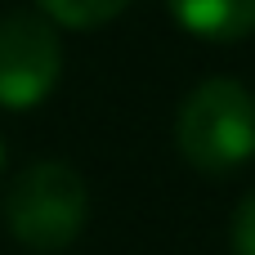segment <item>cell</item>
Returning a JSON list of instances; mask_svg holds the SVG:
<instances>
[{
    "instance_id": "1",
    "label": "cell",
    "mask_w": 255,
    "mask_h": 255,
    "mask_svg": "<svg viewBox=\"0 0 255 255\" xmlns=\"http://www.w3.org/2000/svg\"><path fill=\"white\" fill-rule=\"evenodd\" d=\"M175 148L197 175H233L255 157V94L238 76H206L175 117Z\"/></svg>"
},
{
    "instance_id": "2",
    "label": "cell",
    "mask_w": 255,
    "mask_h": 255,
    "mask_svg": "<svg viewBox=\"0 0 255 255\" xmlns=\"http://www.w3.org/2000/svg\"><path fill=\"white\" fill-rule=\"evenodd\" d=\"M0 215L18 247H27L31 255H58L85 233L90 193L81 170H72L67 161H36L13 175Z\"/></svg>"
},
{
    "instance_id": "3",
    "label": "cell",
    "mask_w": 255,
    "mask_h": 255,
    "mask_svg": "<svg viewBox=\"0 0 255 255\" xmlns=\"http://www.w3.org/2000/svg\"><path fill=\"white\" fill-rule=\"evenodd\" d=\"M63 76L58 27L40 9L0 13V108L27 112L54 94Z\"/></svg>"
},
{
    "instance_id": "4",
    "label": "cell",
    "mask_w": 255,
    "mask_h": 255,
    "mask_svg": "<svg viewBox=\"0 0 255 255\" xmlns=\"http://www.w3.org/2000/svg\"><path fill=\"white\" fill-rule=\"evenodd\" d=\"M170 18L211 45H233L255 31V0H166Z\"/></svg>"
},
{
    "instance_id": "5",
    "label": "cell",
    "mask_w": 255,
    "mask_h": 255,
    "mask_svg": "<svg viewBox=\"0 0 255 255\" xmlns=\"http://www.w3.org/2000/svg\"><path fill=\"white\" fill-rule=\"evenodd\" d=\"M36 9L54 22V27H72V31H94L112 18H121L130 9V0H36Z\"/></svg>"
},
{
    "instance_id": "6",
    "label": "cell",
    "mask_w": 255,
    "mask_h": 255,
    "mask_svg": "<svg viewBox=\"0 0 255 255\" xmlns=\"http://www.w3.org/2000/svg\"><path fill=\"white\" fill-rule=\"evenodd\" d=\"M229 242H233V255H255V188L238 202V211H233Z\"/></svg>"
},
{
    "instance_id": "7",
    "label": "cell",
    "mask_w": 255,
    "mask_h": 255,
    "mask_svg": "<svg viewBox=\"0 0 255 255\" xmlns=\"http://www.w3.org/2000/svg\"><path fill=\"white\" fill-rule=\"evenodd\" d=\"M0 170H4V139H0Z\"/></svg>"
}]
</instances>
